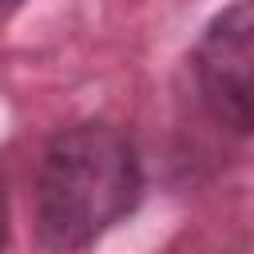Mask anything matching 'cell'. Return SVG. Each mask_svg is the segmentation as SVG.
<instances>
[{
	"label": "cell",
	"mask_w": 254,
	"mask_h": 254,
	"mask_svg": "<svg viewBox=\"0 0 254 254\" xmlns=\"http://www.w3.org/2000/svg\"><path fill=\"white\" fill-rule=\"evenodd\" d=\"M0 4H20V0H0Z\"/></svg>",
	"instance_id": "cell-4"
},
{
	"label": "cell",
	"mask_w": 254,
	"mask_h": 254,
	"mask_svg": "<svg viewBox=\"0 0 254 254\" xmlns=\"http://www.w3.org/2000/svg\"><path fill=\"white\" fill-rule=\"evenodd\" d=\"M8 250V190H4V175H0V254Z\"/></svg>",
	"instance_id": "cell-3"
},
{
	"label": "cell",
	"mask_w": 254,
	"mask_h": 254,
	"mask_svg": "<svg viewBox=\"0 0 254 254\" xmlns=\"http://www.w3.org/2000/svg\"><path fill=\"white\" fill-rule=\"evenodd\" d=\"M190 79L214 127L254 139V0H230L202 24L190 48Z\"/></svg>",
	"instance_id": "cell-2"
},
{
	"label": "cell",
	"mask_w": 254,
	"mask_h": 254,
	"mask_svg": "<svg viewBox=\"0 0 254 254\" xmlns=\"http://www.w3.org/2000/svg\"><path fill=\"white\" fill-rule=\"evenodd\" d=\"M143 190V155L119 123H67L44 143L36 163V238L52 254L91 250L103 234H111L139 210Z\"/></svg>",
	"instance_id": "cell-1"
}]
</instances>
